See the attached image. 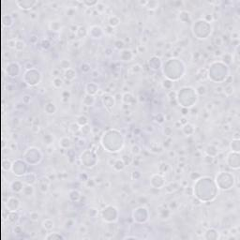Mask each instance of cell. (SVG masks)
Masks as SVG:
<instances>
[{
	"label": "cell",
	"mask_w": 240,
	"mask_h": 240,
	"mask_svg": "<svg viewBox=\"0 0 240 240\" xmlns=\"http://www.w3.org/2000/svg\"><path fill=\"white\" fill-rule=\"evenodd\" d=\"M24 187L25 186L23 184V181H21V180H14L10 184V189L13 192H21L24 189Z\"/></svg>",
	"instance_id": "obj_1"
},
{
	"label": "cell",
	"mask_w": 240,
	"mask_h": 240,
	"mask_svg": "<svg viewBox=\"0 0 240 240\" xmlns=\"http://www.w3.org/2000/svg\"><path fill=\"white\" fill-rule=\"evenodd\" d=\"M37 3H38V1H34V2H31V3L25 2V1H23V2H19V1H17V2H16V5H17L20 9L26 10H31L32 7H34Z\"/></svg>",
	"instance_id": "obj_2"
},
{
	"label": "cell",
	"mask_w": 240,
	"mask_h": 240,
	"mask_svg": "<svg viewBox=\"0 0 240 240\" xmlns=\"http://www.w3.org/2000/svg\"><path fill=\"white\" fill-rule=\"evenodd\" d=\"M22 192L25 194V196L29 197V196H33L35 194V189L31 184H26V185L24 187Z\"/></svg>",
	"instance_id": "obj_3"
},
{
	"label": "cell",
	"mask_w": 240,
	"mask_h": 240,
	"mask_svg": "<svg viewBox=\"0 0 240 240\" xmlns=\"http://www.w3.org/2000/svg\"><path fill=\"white\" fill-rule=\"evenodd\" d=\"M120 24V19L116 16V15H111L110 17L108 18V25H110L111 27H116L119 25Z\"/></svg>",
	"instance_id": "obj_4"
},
{
	"label": "cell",
	"mask_w": 240,
	"mask_h": 240,
	"mask_svg": "<svg viewBox=\"0 0 240 240\" xmlns=\"http://www.w3.org/2000/svg\"><path fill=\"white\" fill-rule=\"evenodd\" d=\"M19 214L17 213V211H9L8 214V221L10 223H17L19 221Z\"/></svg>",
	"instance_id": "obj_5"
},
{
	"label": "cell",
	"mask_w": 240,
	"mask_h": 240,
	"mask_svg": "<svg viewBox=\"0 0 240 240\" xmlns=\"http://www.w3.org/2000/svg\"><path fill=\"white\" fill-rule=\"evenodd\" d=\"M113 168L115 170V171H122L124 168H125V163H124V161L122 160V159H115V161H114L113 163Z\"/></svg>",
	"instance_id": "obj_6"
},
{
	"label": "cell",
	"mask_w": 240,
	"mask_h": 240,
	"mask_svg": "<svg viewBox=\"0 0 240 240\" xmlns=\"http://www.w3.org/2000/svg\"><path fill=\"white\" fill-rule=\"evenodd\" d=\"M41 225L43 229H45L46 231H50L54 227V222L51 218H46V220H44V221H42Z\"/></svg>",
	"instance_id": "obj_7"
},
{
	"label": "cell",
	"mask_w": 240,
	"mask_h": 240,
	"mask_svg": "<svg viewBox=\"0 0 240 240\" xmlns=\"http://www.w3.org/2000/svg\"><path fill=\"white\" fill-rule=\"evenodd\" d=\"M64 76H65V78H66L68 81H72L73 79L76 78V71L70 68V69L65 70Z\"/></svg>",
	"instance_id": "obj_8"
},
{
	"label": "cell",
	"mask_w": 240,
	"mask_h": 240,
	"mask_svg": "<svg viewBox=\"0 0 240 240\" xmlns=\"http://www.w3.org/2000/svg\"><path fill=\"white\" fill-rule=\"evenodd\" d=\"M49 28L51 31L58 32L61 30V23L58 21H53L49 24Z\"/></svg>",
	"instance_id": "obj_9"
},
{
	"label": "cell",
	"mask_w": 240,
	"mask_h": 240,
	"mask_svg": "<svg viewBox=\"0 0 240 240\" xmlns=\"http://www.w3.org/2000/svg\"><path fill=\"white\" fill-rule=\"evenodd\" d=\"M52 83H53V86H54L55 89H60L62 86H64V82L60 77H54L53 81H52Z\"/></svg>",
	"instance_id": "obj_10"
},
{
	"label": "cell",
	"mask_w": 240,
	"mask_h": 240,
	"mask_svg": "<svg viewBox=\"0 0 240 240\" xmlns=\"http://www.w3.org/2000/svg\"><path fill=\"white\" fill-rule=\"evenodd\" d=\"M88 118L86 117L84 115H78L77 116V121H76V123L78 124L79 126H81V127H83V126H86L88 124Z\"/></svg>",
	"instance_id": "obj_11"
},
{
	"label": "cell",
	"mask_w": 240,
	"mask_h": 240,
	"mask_svg": "<svg viewBox=\"0 0 240 240\" xmlns=\"http://www.w3.org/2000/svg\"><path fill=\"white\" fill-rule=\"evenodd\" d=\"M159 1H147L145 8H146L148 10L154 11V10H156L157 9H159Z\"/></svg>",
	"instance_id": "obj_12"
},
{
	"label": "cell",
	"mask_w": 240,
	"mask_h": 240,
	"mask_svg": "<svg viewBox=\"0 0 240 240\" xmlns=\"http://www.w3.org/2000/svg\"><path fill=\"white\" fill-rule=\"evenodd\" d=\"M25 47H26V43H25L24 40H22V39H17L14 50L16 52H18V53H20V52L24 51V50L25 49Z\"/></svg>",
	"instance_id": "obj_13"
},
{
	"label": "cell",
	"mask_w": 240,
	"mask_h": 240,
	"mask_svg": "<svg viewBox=\"0 0 240 240\" xmlns=\"http://www.w3.org/2000/svg\"><path fill=\"white\" fill-rule=\"evenodd\" d=\"M45 239H65V236H63L60 234L57 233V232H52V233H49L47 235H45Z\"/></svg>",
	"instance_id": "obj_14"
},
{
	"label": "cell",
	"mask_w": 240,
	"mask_h": 240,
	"mask_svg": "<svg viewBox=\"0 0 240 240\" xmlns=\"http://www.w3.org/2000/svg\"><path fill=\"white\" fill-rule=\"evenodd\" d=\"M42 140L46 145H51L54 144V137H53V135L49 134V133H44Z\"/></svg>",
	"instance_id": "obj_15"
},
{
	"label": "cell",
	"mask_w": 240,
	"mask_h": 240,
	"mask_svg": "<svg viewBox=\"0 0 240 240\" xmlns=\"http://www.w3.org/2000/svg\"><path fill=\"white\" fill-rule=\"evenodd\" d=\"M223 93L226 97H230L235 93V87L233 86V84H230V86H226L225 87H223Z\"/></svg>",
	"instance_id": "obj_16"
},
{
	"label": "cell",
	"mask_w": 240,
	"mask_h": 240,
	"mask_svg": "<svg viewBox=\"0 0 240 240\" xmlns=\"http://www.w3.org/2000/svg\"><path fill=\"white\" fill-rule=\"evenodd\" d=\"M221 57H222L223 62L225 64H228V65L230 63H232V62H234V55L232 54H227V53H225V54H222Z\"/></svg>",
	"instance_id": "obj_17"
},
{
	"label": "cell",
	"mask_w": 240,
	"mask_h": 240,
	"mask_svg": "<svg viewBox=\"0 0 240 240\" xmlns=\"http://www.w3.org/2000/svg\"><path fill=\"white\" fill-rule=\"evenodd\" d=\"M130 152H131V154L134 155L135 157H136V156H139V155L141 154L142 149H141V147H140L139 145L135 144V145H132V146L130 148Z\"/></svg>",
	"instance_id": "obj_18"
},
{
	"label": "cell",
	"mask_w": 240,
	"mask_h": 240,
	"mask_svg": "<svg viewBox=\"0 0 240 240\" xmlns=\"http://www.w3.org/2000/svg\"><path fill=\"white\" fill-rule=\"evenodd\" d=\"M39 218H40V215H39V213L38 211H32V212L29 213V218L32 221H34V222L39 221Z\"/></svg>",
	"instance_id": "obj_19"
},
{
	"label": "cell",
	"mask_w": 240,
	"mask_h": 240,
	"mask_svg": "<svg viewBox=\"0 0 240 240\" xmlns=\"http://www.w3.org/2000/svg\"><path fill=\"white\" fill-rule=\"evenodd\" d=\"M60 67H61L62 69H65V70H67V69H69L71 68V63L69 60H67V59H63V60H61L60 61Z\"/></svg>",
	"instance_id": "obj_20"
},
{
	"label": "cell",
	"mask_w": 240,
	"mask_h": 240,
	"mask_svg": "<svg viewBox=\"0 0 240 240\" xmlns=\"http://www.w3.org/2000/svg\"><path fill=\"white\" fill-rule=\"evenodd\" d=\"M39 189L40 192H42V193H46V192H48V190H49V184L45 183V182H40Z\"/></svg>",
	"instance_id": "obj_21"
},
{
	"label": "cell",
	"mask_w": 240,
	"mask_h": 240,
	"mask_svg": "<svg viewBox=\"0 0 240 240\" xmlns=\"http://www.w3.org/2000/svg\"><path fill=\"white\" fill-rule=\"evenodd\" d=\"M206 92H207V88H206V86H203V84L199 86L198 87H197V89H196V93L198 94V95H200V96L206 95Z\"/></svg>",
	"instance_id": "obj_22"
},
{
	"label": "cell",
	"mask_w": 240,
	"mask_h": 240,
	"mask_svg": "<svg viewBox=\"0 0 240 240\" xmlns=\"http://www.w3.org/2000/svg\"><path fill=\"white\" fill-rule=\"evenodd\" d=\"M95 8H96V10H97V11H98V13L105 12V10H106V6L101 2H98V4L96 5Z\"/></svg>",
	"instance_id": "obj_23"
},
{
	"label": "cell",
	"mask_w": 240,
	"mask_h": 240,
	"mask_svg": "<svg viewBox=\"0 0 240 240\" xmlns=\"http://www.w3.org/2000/svg\"><path fill=\"white\" fill-rule=\"evenodd\" d=\"M91 131H92V129H91V127L89 126V124H87V125L81 127V133H82L83 135H87V134H89V133H90Z\"/></svg>",
	"instance_id": "obj_24"
},
{
	"label": "cell",
	"mask_w": 240,
	"mask_h": 240,
	"mask_svg": "<svg viewBox=\"0 0 240 240\" xmlns=\"http://www.w3.org/2000/svg\"><path fill=\"white\" fill-rule=\"evenodd\" d=\"M69 98H70V93H69V91L68 90H63L61 93V100L62 101H65V102H67V101H69Z\"/></svg>",
	"instance_id": "obj_25"
},
{
	"label": "cell",
	"mask_w": 240,
	"mask_h": 240,
	"mask_svg": "<svg viewBox=\"0 0 240 240\" xmlns=\"http://www.w3.org/2000/svg\"><path fill=\"white\" fill-rule=\"evenodd\" d=\"M122 160L124 161V163H125V165L127 166V165H130V163H132V158H130V155H123L122 156Z\"/></svg>",
	"instance_id": "obj_26"
},
{
	"label": "cell",
	"mask_w": 240,
	"mask_h": 240,
	"mask_svg": "<svg viewBox=\"0 0 240 240\" xmlns=\"http://www.w3.org/2000/svg\"><path fill=\"white\" fill-rule=\"evenodd\" d=\"M230 39L232 40H239V31L236 29H234L233 31L231 32L230 34Z\"/></svg>",
	"instance_id": "obj_27"
},
{
	"label": "cell",
	"mask_w": 240,
	"mask_h": 240,
	"mask_svg": "<svg viewBox=\"0 0 240 240\" xmlns=\"http://www.w3.org/2000/svg\"><path fill=\"white\" fill-rule=\"evenodd\" d=\"M142 69H143L142 66L139 65V64H135V65H133V66L130 68V69L132 71V73H139V72L142 71Z\"/></svg>",
	"instance_id": "obj_28"
},
{
	"label": "cell",
	"mask_w": 240,
	"mask_h": 240,
	"mask_svg": "<svg viewBox=\"0 0 240 240\" xmlns=\"http://www.w3.org/2000/svg\"><path fill=\"white\" fill-rule=\"evenodd\" d=\"M103 32H104V34H107V35H109V36H112V35L115 33V29H114L113 27H111L110 25H106V26L103 28Z\"/></svg>",
	"instance_id": "obj_29"
},
{
	"label": "cell",
	"mask_w": 240,
	"mask_h": 240,
	"mask_svg": "<svg viewBox=\"0 0 240 240\" xmlns=\"http://www.w3.org/2000/svg\"><path fill=\"white\" fill-rule=\"evenodd\" d=\"M87 231H88V228L86 227L84 224H81V225H79L78 227V233L81 234V235H86V233H87Z\"/></svg>",
	"instance_id": "obj_30"
},
{
	"label": "cell",
	"mask_w": 240,
	"mask_h": 240,
	"mask_svg": "<svg viewBox=\"0 0 240 240\" xmlns=\"http://www.w3.org/2000/svg\"><path fill=\"white\" fill-rule=\"evenodd\" d=\"M115 46L117 49H123L125 46V42L123 41V39H116L115 41Z\"/></svg>",
	"instance_id": "obj_31"
},
{
	"label": "cell",
	"mask_w": 240,
	"mask_h": 240,
	"mask_svg": "<svg viewBox=\"0 0 240 240\" xmlns=\"http://www.w3.org/2000/svg\"><path fill=\"white\" fill-rule=\"evenodd\" d=\"M16 41L17 39H10L8 40L7 44L9 48H11V49H15V45H16Z\"/></svg>",
	"instance_id": "obj_32"
},
{
	"label": "cell",
	"mask_w": 240,
	"mask_h": 240,
	"mask_svg": "<svg viewBox=\"0 0 240 240\" xmlns=\"http://www.w3.org/2000/svg\"><path fill=\"white\" fill-rule=\"evenodd\" d=\"M233 82H234V76H232V75L226 76L225 80H224V83H225V86H230V84H233Z\"/></svg>",
	"instance_id": "obj_33"
},
{
	"label": "cell",
	"mask_w": 240,
	"mask_h": 240,
	"mask_svg": "<svg viewBox=\"0 0 240 240\" xmlns=\"http://www.w3.org/2000/svg\"><path fill=\"white\" fill-rule=\"evenodd\" d=\"M66 14H67V16H69V17L74 16V15H75V9H74V7L68 8V10H67V11H66Z\"/></svg>",
	"instance_id": "obj_34"
},
{
	"label": "cell",
	"mask_w": 240,
	"mask_h": 240,
	"mask_svg": "<svg viewBox=\"0 0 240 240\" xmlns=\"http://www.w3.org/2000/svg\"><path fill=\"white\" fill-rule=\"evenodd\" d=\"M214 159H215V158L214 157H211V156L206 155V157L203 158V162L206 163V164H211V163L214 161Z\"/></svg>",
	"instance_id": "obj_35"
},
{
	"label": "cell",
	"mask_w": 240,
	"mask_h": 240,
	"mask_svg": "<svg viewBox=\"0 0 240 240\" xmlns=\"http://www.w3.org/2000/svg\"><path fill=\"white\" fill-rule=\"evenodd\" d=\"M22 101H23V103H24V104H28V103H30V101H31V96L27 95V94L24 95V96H23Z\"/></svg>",
	"instance_id": "obj_36"
},
{
	"label": "cell",
	"mask_w": 240,
	"mask_h": 240,
	"mask_svg": "<svg viewBox=\"0 0 240 240\" xmlns=\"http://www.w3.org/2000/svg\"><path fill=\"white\" fill-rule=\"evenodd\" d=\"M178 207V203H177V201H171L170 202V203H169V208L171 209V211H173V210H175V209Z\"/></svg>",
	"instance_id": "obj_37"
},
{
	"label": "cell",
	"mask_w": 240,
	"mask_h": 240,
	"mask_svg": "<svg viewBox=\"0 0 240 240\" xmlns=\"http://www.w3.org/2000/svg\"><path fill=\"white\" fill-rule=\"evenodd\" d=\"M168 97H169V100H170V101H172L173 100L174 101H175L177 100V92H173V90H171L168 93Z\"/></svg>",
	"instance_id": "obj_38"
},
{
	"label": "cell",
	"mask_w": 240,
	"mask_h": 240,
	"mask_svg": "<svg viewBox=\"0 0 240 240\" xmlns=\"http://www.w3.org/2000/svg\"><path fill=\"white\" fill-rule=\"evenodd\" d=\"M221 235H222L221 238H225V239H227L228 238V236L230 235V231H229V229H223L222 231H221Z\"/></svg>",
	"instance_id": "obj_39"
},
{
	"label": "cell",
	"mask_w": 240,
	"mask_h": 240,
	"mask_svg": "<svg viewBox=\"0 0 240 240\" xmlns=\"http://www.w3.org/2000/svg\"><path fill=\"white\" fill-rule=\"evenodd\" d=\"M46 177H48V179H49L50 181H54V180H55L57 178V174H54V173H50V174H47Z\"/></svg>",
	"instance_id": "obj_40"
},
{
	"label": "cell",
	"mask_w": 240,
	"mask_h": 240,
	"mask_svg": "<svg viewBox=\"0 0 240 240\" xmlns=\"http://www.w3.org/2000/svg\"><path fill=\"white\" fill-rule=\"evenodd\" d=\"M214 92H215L216 94H218V95L222 94L223 93V86H216L215 88H214Z\"/></svg>",
	"instance_id": "obj_41"
},
{
	"label": "cell",
	"mask_w": 240,
	"mask_h": 240,
	"mask_svg": "<svg viewBox=\"0 0 240 240\" xmlns=\"http://www.w3.org/2000/svg\"><path fill=\"white\" fill-rule=\"evenodd\" d=\"M94 182H95L96 185H101L102 183H104V180L101 177H96L94 178Z\"/></svg>",
	"instance_id": "obj_42"
},
{
	"label": "cell",
	"mask_w": 240,
	"mask_h": 240,
	"mask_svg": "<svg viewBox=\"0 0 240 240\" xmlns=\"http://www.w3.org/2000/svg\"><path fill=\"white\" fill-rule=\"evenodd\" d=\"M222 44H223V42H222V39H221V37L215 38V45H217L218 47H221Z\"/></svg>",
	"instance_id": "obj_43"
},
{
	"label": "cell",
	"mask_w": 240,
	"mask_h": 240,
	"mask_svg": "<svg viewBox=\"0 0 240 240\" xmlns=\"http://www.w3.org/2000/svg\"><path fill=\"white\" fill-rule=\"evenodd\" d=\"M32 131L35 133V134H38V133L39 132V130H40V126L39 125H33V127L31 128Z\"/></svg>",
	"instance_id": "obj_44"
},
{
	"label": "cell",
	"mask_w": 240,
	"mask_h": 240,
	"mask_svg": "<svg viewBox=\"0 0 240 240\" xmlns=\"http://www.w3.org/2000/svg\"><path fill=\"white\" fill-rule=\"evenodd\" d=\"M46 152L48 153L49 155H52L53 153L54 152V147L53 146V145H47V147H46Z\"/></svg>",
	"instance_id": "obj_45"
},
{
	"label": "cell",
	"mask_w": 240,
	"mask_h": 240,
	"mask_svg": "<svg viewBox=\"0 0 240 240\" xmlns=\"http://www.w3.org/2000/svg\"><path fill=\"white\" fill-rule=\"evenodd\" d=\"M222 130L225 131V132H228V131H231V124H228V123H225L224 125L222 126Z\"/></svg>",
	"instance_id": "obj_46"
},
{
	"label": "cell",
	"mask_w": 240,
	"mask_h": 240,
	"mask_svg": "<svg viewBox=\"0 0 240 240\" xmlns=\"http://www.w3.org/2000/svg\"><path fill=\"white\" fill-rule=\"evenodd\" d=\"M13 232H14V234H21V233H23V229H22V227L20 225H16L15 226V228H14V230H13Z\"/></svg>",
	"instance_id": "obj_47"
},
{
	"label": "cell",
	"mask_w": 240,
	"mask_h": 240,
	"mask_svg": "<svg viewBox=\"0 0 240 240\" xmlns=\"http://www.w3.org/2000/svg\"><path fill=\"white\" fill-rule=\"evenodd\" d=\"M25 69H27V70H29V69H34V65H33V63H31V62H28V63H26L25 65Z\"/></svg>",
	"instance_id": "obj_48"
},
{
	"label": "cell",
	"mask_w": 240,
	"mask_h": 240,
	"mask_svg": "<svg viewBox=\"0 0 240 240\" xmlns=\"http://www.w3.org/2000/svg\"><path fill=\"white\" fill-rule=\"evenodd\" d=\"M39 18V13L38 12H31L30 13V19L32 20H36Z\"/></svg>",
	"instance_id": "obj_49"
},
{
	"label": "cell",
	"mask_w": 240,
	"mask_h": 240,
	"mask_svg": "<svg viewBox=\"0 0 240 240\" xmlns=\"http://www.w3.org/2000/svg\"><path fill=\"white\" fill-rule=\"evenodd\" d=\"M35 39H37V40H38V37H37V36H31V38H30V42H31V43H33V44H35V43H36Z\"/></svg>",
	"instance_id": "obj_50"
},
{
	"label": "cell",
	"mask_w": 240,
	"mask_h": 240,
	"mask_svg": "<svg viewBox=\"0 0 240 240\" xmlns=\"http://www.w3.org/2000/svg\"><path fill=\"white\" fill-rule=\"evenodd\" d=\"M215 55H218V57H221L222 55V53H221V49H218L215 51Z\"/></svg>",
	"instance_id": "obj_51"
},
{
	"label": "cell",
	"mask_w": 240,
	"mask_h": 240,
	"mask_svg": "<svg viewBox=\"0 0 240 240\" xmlns=\"http://www.w3.org/2000/svg\"><path fill=\"white\" fill-rule=\"evenodd\" d=\"M233 139L239 140V132H238V131H236V132H235L233 134Z\"/></svg>",
	"instance_id": "obj_52"
},
{
	"label": "cell",
	"mask_w": 240,
	"mask_h": 240,
	"mask_svg": "<svg viewBox=\"0 0 240 240\" xmlns=\"http://www.w3.org/2000/svg\"><path fill=\"white\" fill-rule=\"evenodd\" d=\"M124 239H130V238H133V239H135V238H139V237H137V236H135V235H127V236H124Z\"/></svg>",
	"instance_id": "obj_53"
},
{
	"label": "cell",
	"mask_w": 240,
	"mask_h": 240,
	"mask_svg": "<svg viewBox=\"0 0 240 240\" xmlns=\"http://www.w3.org/2000/svg\"><path fill=\"white\" fill-rule=\"evenodd\" d=\"M138 3H139V5H141V6H143V7H145V8L147 1H139Z\"/></svg>",
	"instance_id": "obj_54"
},
{
	"label": "cell",
	"mask_w": 240,
	"mask_h": 240,
	"mask_svg": "<svg viewBox=\"0 0 240 240\" xmlns=\"http://www.w3.org/2000/svg\"><path fill=\"white\" fill-rule=\"evenodd\" d=\"M169 156H171V157H175V152L174 151V150H170L169 151Z\"/></svg>",
	"instance_id": "obj_55"
}]
</instances>
